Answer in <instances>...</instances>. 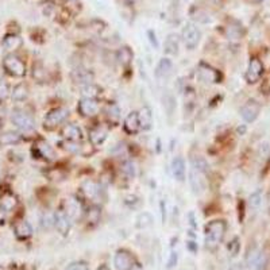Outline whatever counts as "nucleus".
<instances>
[{
    "label": "nucleus",
    "instance_id": "7ed1b4c3",
    "mask_svg": "<svg viewBox=\"0 0 270 270\" xmlns=\"http://www.w3.org/2000/svg\"><path fill=\"white\" fill-rule=\"evenodd\" d=\"M11 122L14 126L20 131L29 133L36 127V120L34 117L30 115L29 112L22 111V110H15L11 115Z\"/></svg>",
    "mask_w": 270,
    "mask_h": 270
},
{
    "label": "nucleus",
    "instance_id": "a211bd4d",
    "mask_svg": "<svg viewBox=\"0 0 270 270\" xmlns=\"http://www.w3.org/2000/svg\"><path fill=\"white\" fill-rule=\"evenodd\" d=\"M64 211L68 213V216L71 217L72 220H75V219L80 217V215H81V204H80L76 199H66L65 200Z\"/></svg>",
    "mask_w": 270,
    "mask_h": 270
},
{
    "label": "nucleus",
    "instance_id": "c9c22d12",
    "mask_svg": "<svg viewBox=\"0 0 270 270\" xmlns=\"http://www.w3.org/2000/svg\"><path fill=\"white\" fill-rule=\"evenodd\" d=\"M227 34L230 38H239L242 36V26L241 24H236V26H229L227 29Z\"/></svg>",
    "mask_w": 270,
    "mask_h": 270
},
{
    "label": "nucleus",
    "instance_id": "423d86ee",
    "mask_svg": "<svg viewBox=\"0 0 270 270\" xmlns=\"http://www.w3.org/2000/svg\"><path fill=\"white\" fill-rule=\"evenodd\" d=\"M197 77L199 80H201L203 82H210V84H215V82L220 81V73L212 68L210 65L207 64H200L199 68H197Z\"/></svg>",
    "mask_w": 270,
    "mask_h": 270
},
{
    "label": "nucleus",
    "instance_id": "0eeeda50",
    "mask_svg": "<svg viewBox=\"0 0 270 270\" xmlns=\"http://www.w3.org/2000/svg\"><path fill=\"white\" fill-rule=\"evenodd\" d=\"M264 73V65L258 58H251L246 71V81L249 84L257 82Z\"/></svg>",
    "mask_w": 270,
    "mask_h": 270
},
{
    "label": "nucleus",
    "instance_id": "c756f323",
    "mask_svg": "<svg viewBox=\"0 0 270 270\" xmlns=\"http://www.w3.org/2000/svg\"><path fill=\"white\" fill-rule=\"evenodd\" d=\"M82 191L87 197L89 199H96L100 193V188L99 185L94 181H87L84 185H82Z\"/></svg>",
    "mask_w": 270,
    "mask_h": 270
},
{
    "label": "nucleus",
    "instance_id": "a878e982",
    "mask_svg": "<svg viewBox=\"0 0 270 270\" xmlns=\"http://www.w3.org/2000/svg\"><path fill=\"white\" fill-rule=\"evenodd\" d=\"M18 206V200L17 197L11 193H7L4 194L3 197H1V201H0V208L3 210L4 212H10L12 211L15 207Z\"/></svg>",
    "mask_w": 270,
    "mask_h": 270
},
{
    "label": "nucleus",
    "instance_id": "c03bdc74",
    "mask_svg": "<svg viewBox=\"0 0 270 270\" xmlns=\"http://www.w3.org/2000/svg\"><path fill=\"white\" fill-rule=\"evenodd\" d=\"M174 261L177 262V252H172V258H171V261H169V268H172V266H173Z\"/></svg>",
    "mask_w": 270,
    "mask_h": 270
},
{
    "label": "nucleus",
    "instance_id": "4be33fe9",
    "mask_svg": "<svg viewBox=\"0 0 270 270\" xmlns=\"http://www.w3.org/2000/svg\"><path fill=\"white\" fill-rule=\"evenodd\" d=\"M20 141H22V135H19L15 131H8L0 135V146H11V145H17Z\"/></svg>",
    "mask_w": 270,
    "mask_h": 270
},
{
    "label": "nucleus",
    "instance_id": "f257e3e1",
    "mask_svg": "<svg viewBox=\"0 0 270 270\" xmlns=\"http://www.w3.org/2000/svg\"><path fill=\"white\" fill-rule=\"evenodd\" d=\"M226 222L224 220H212L206 226V247L208 250H216L222 243L226 234Z\"/></svg>",
    "mask_w": 270,
    "mask_h": 270
},
{
    "label": "nucleus",
    "instance_id": "4468645a",
    "mask_svg": "<svg viewBox=\"0 0 270 270\" xmlns=\"http://www.w3.org/2000/svg\"><path fill=\"white\" fill-rule=\"evenodd\" d=\"M189 182H191V187H192L196 194H200L206 188V184H204V180H203V173L194 171L193 168L189 172Z\"/></svg>",
    "mask_w": 270,
    "mask_h": 270
},
{
    "label": "nucleus",
    "instance_id": "e433bc0d",
    "mask_svg": "<svg viewBox=\"0 0 270 270\" xmlns=\"http://www.w3.org/2000/svg\"><path fill=\"white\" fill-rule=\"evenodd\" d=\"M10 95V87L4 80H0V101L4 100Z\"/></svg>",
    "mask_w": 270,
    "mask_h": 270
},
{
    "label": "nucleus",
    "instance_id": "4c0bfd02",
    "mask_svg": "<svg viewBox=\"0 0 270 270\" xmlns=\"http://www.w3.org/2000/svg\"><path fill=\"white\" fill-rule=\"evenodd\" d=\"M100 217V211L97 207H92L91 208V211L88 212V219L89 222H94V223H96L97 220H99Z\"/></svg>",
    "mask_w": 270,
    "mask_h": 270
},
{
    "label": "nucleus",
    "instance_id": "f3484780",
    "mask_svg": "<svg viewBox=\"0 0 270 270\" xmlns=\"http://www.w3.org/2000/svg\"><path fill=\"white\" fill-rule=\"evenodd\" d=\"M62 136H64L66 141H81L82 131L76 124H66L64 129H62Z\"/></svg>",
    "mask_w": 270,
    "mask_h": 270
},
{
    "label": "nucleus",
    "instance_id": "bb28decb",
    "mask_svg": "<svg viewBox=\"0 0 270 270\" xmlns=\"http://www.w3.org/2000/svg\"><path fill=\"white\" fill-rule=\"evenodd\" d=\"M36 149L38 150V153L41 157L46 159H54V152L52 146L45 141H38L36 143Z\"/></svg>",
    "mask_w": 270,
    "mask_h": 270
},
{
    "label": "nucleus",
    "instance_id": "2eb2a0df",
    "mask_svg": "<svg viewBox=\"0 0 270 270\" xmlns=\"http://www.w3.org/2000/svg\"><path fill=\"white\" fill-rule=\"evenodd\" d=\"M247 262H249V266H250V268H254L255 270H264L266 259H265V255L262 252L258 251L257 249H254L252 251L249 252Z\"/></svg>",
    "mask_w": 270,
    "mask_h": 270
},
{
    "label": "nucleus",
    "instance_id": "9b49d317",
    "mask_svg": "<svg viewBox=\"0 0 270 270\" xmlns=\"http://www.w3.org/2000/svg\"><path fill=\"white\" fill-rule=\"evenodd\" d=\"M78 112L81 114L82 116H95L99 112V104L96 99H81L77 107Z\"/></svg>",
    "mask_w": 270,
    "mask_h": 270
},
{
    "label": "nucleus",
    "instance_id": "6e6552de",
    "mask_svg": "<svg viewBox=\"0 0 270 270\" xmlns=\"http://www.w3.org/2000/svg\"><path fill=\"white\" fill-rule=\"evenodd\" d=\"M241 116L246 120L247 123L254 122L258 117L259 112H261V104L255 100H249L245 106L241 108Z\"/></svg>",
    "mask_w": 270,
    "mask_h": 270
},
{
    "label": "nucleus",
    "instance_id": "79ce46f5",
    "mask_svg": "<svg viewBox=\"0 0 270 270\" xmlns=\"http://www.w3.org/2000/svg\"><path fill=\"white\" fill-rule=\"evenodd\" d=\"M66 270H89V268L88 265L84 262H75V264L69 265Z\"/></svg>",
    "mask_w": 270,
    "mask_h": 270
},
{
    "label": "nucleus",
    "instance_id": "f03ea898",
    "mask_svg": "<svg viewBox=\"0 0 270 270\" xmlns=\"http://www.w3.org/2000/svg\"><path fill=\"white\" fill-rule=\"evenodd\" d=\"M4 71L14 77H23L26 75V65L22 59L15 54H8L3 59Z\"/></svg>",
    "mask_w": 270,
    "mask_h": 270
},
{
    "label": "nucleus",
    "instance_id": "58836bf2",
    "mask_svg": "<svg viewBox=\"0 0 270 270\" xmlns=\"http://www.w3.org/2000/svg\"><path fill=\"white\" fill-rule=\"evenodd\" d=\"M64 1L68 10H73V11H78L80 10V1L78 0H64Z\"/></svg>",
    "mask_w": 270,
    "mask_h": 270
},
{
    "label": "nucleus",
    "instance_id": "b1692460",
    "mask_svg": "<svg viewBox=\"0 0 270 270\" xmlns=\"http://www.w3.org/2000/svg\"><path fill=\"white\" fill-rule=\"evenodd\" d=\"M178 46H180V39L176 34H169L165 39V52L168 54L178 53Z\"/></svg>",
    "mask_w": 270,
    "mask_h": 270
},
{
    "label": "nucleus",
    "instance_id": "cd10ccee",
    "mask_svg": "<svg viewBox=\"0 0 270 270\" xmlns=\"http://www.w3.org/2000/svg\"><path fill=\"white\" fill-rule=\"evenodd\" d=\"M22 45V39L15 34H7L3 39V46L7 50H17Z\"/></svg>",
    "mask_w": 270,
    "mask_h": 270
},
{
    "label": "nucleus",
    "instance_id": "aec40b11",
    "mask_svg": "<svg viewBox=\"0 0 270 270\" xmlns=\"http://www.w3.org/2000/svg\"><path fill=\"white\" fill-rule=\"evenodd\" d=\"M14 231H15L17 238H19V239H27V238H30L33 235V227L26 220H20V222L15 224Z\"/></svg>",
    "mask_w": 270,
    "mask_h": 270
},
{
    "label": "nucleus",
    "instance_id": "20e7f679",
    "mask_svg": "<svg viewBox=\"0 0 270 270\" xmlns=\"http://www.w3.org/2000/svg\"><path fill=\"white\" fill-rule=\"evenodd\" d=\"M200 38H201V31L196 24L192 22L185 24V27L182 29V41H184V45L187 46V49L193 50L194 47L199 45Z\"/></svg>",
    "mask_w": 270,
    "mask_h": 270
},
{
    "label": "nucleus",
    "instance_id": "a19ab883",
    "mask_svg": "<svg viewBox=\"0 0 270 270\" xmlns=\"http://www.w3.org/2000/svg\"><path fill=\"white\" fill-rule=\"evenodd\" d=\"M42 226H43V229H50L52 226H54V216H52V215H43V217H42Z\"/></svg>",
    "mask_w": 270,
    "mask_h": 270
},
{
    "label": "nucleus",
    "instance_id": "473e14b6",
    "mask_svg": "<svg viewBox=\"0 0 270 270\" xmlns=\"http://www.w3.org/2000/svg\"><path fill=\"white\" fill-rule=\"evenodd\" d=\"M191 164H192V168H193L194 171L200 172L203 174L208 172V164H207V161L203 157H193V158L191 159Z\"/></svg>",
    "mask_w": 270,
    "mask_h": 270
},
{
    "label": "nucleus",
    "instance_id": "1a4fd4ad",
    "mask_svg": "<svg viewBox=\"0 0 270 270\" xmlns=\"http://www.w3.org/2000/svg\"><path fill=\"white\" fill-rule=\"evenodd\" d=\"M72 219L68 216V213L64 210H59L54 213V226L58 230V232L62 235H66L71 230Z\"/></svg>",
    "mask_w": 270,
    "mask_h": 270
},
{
    "label": "nucleus",
    "instance_id": "ddd939ff",
    "mask_svg": "<svg viewBox=\"0 0 270 270\" xmlns=\"http://www.w3.org/2000/svg\"><path fill=\"white\" fill-rule=\"evenodd\" d=\"M124 131L127 134H136L141 130V124H139V116L138 112H130L129 115L126 116L123 123Z\"/></svg>",
    "mask_w": 270,
    "mask_h": 270
},
{
    "label": "nucleus",
    "instance_id": "f8f14e48",
    "mask_svg": "<svg viewBox=\"0 0 270 270\" xmlns=\"http://www.w3.org/2000/svg\"><path fill=\"white\" fill-rule=\"evenodd\" d=\"M72 80L78 84V85H87V84H92L94 81V73L88 69H82V68H78V69H75L72 72Z\"/></svg>",
    "mask_w": 270,
    "mask_h": 270
},
{
    "label": "nucleus",
    "instance_id": "ea45409f",
    "mask_svg": "<svg viewBox=\"0 0 270 270\" xmlns=\"http://www.w3.org/2000/svg\"><path fill=\"white\" fill-rule=\"evenodd\" d=\"M49 174L47 177L50 178V180H62L64 178V173L59 171V169H52L50 172H47Z\"/></svg>",
    "mask_w": 270,
    "mask_h": 270
},
{
    "label": "nucleus",
    "instance_id": "5701e85b",
    "mask_svg": "<svg viewBox=\"0 0 270 270\" xmlns=\"http://www.w3.org/2000/svg\"><path fill=\"white\" fill-rule=\"evenodd\" d=\"M133 57H134V53L131 52L130 47L123 46L117 50L116 59L120 64L123 65V66H129V65L131 64V61H133Z\"/></svg>",
    "mask_w": 270,
    "mask_h": 270
},
{
    "label": "nucleus",
    "instance_id": "09e8293b",
    "mask_svg": "<svg viewBox=\"0 0 270 270\" xmlns=\"http://www.w3.org/2000/svg\"><path fill=\"white\" fill-rule=\"evenodd\" d=\"M255 1H264V0H255Z\"/></svg>",
    "mask_w": 270,
    "mask_h": 270
},
{
    "label": "nucleus",
    "instance_id": "72a5a7b5",
    "mask_svg": "<svg viewBox=\"0 0 270 270\" xmlns=\"http://www.w3.org/2000/svg\"><path fill=\"white\" fill-rule=\"evenodd\" d=\"M120 171L127 178H134L136 169H135V165L133 161H124L122 166H120Z\"/></svg>",
    "mask_w": 270,
    "mask_h": 270
},
{
    "label": "nucleus",
    "instance_id": "37998d69",
    "mask_svg": "<svg viewBox=\"0 0 270 270\" xmlns=\"http://www.w3.org/2000/svg\"><path fill=\"white\" fill-rule=\"evenodd\" d=\"M147 36H149V39L152 42V45L154 47H158V42H157V37H155V33H154L153 30H149L147 31Z\"/></svg>",
    "mask_w": 270,
    "mask_h": 270
},
{
    "label": "nucleus",
    "instance_id": "39448f33",
    "mask_svg": "<svg viewBox=\"0 0 270 270\" xmlns=\"http://www.w3.org/2000/svg\"><path fill=\"white\" fill-rule=\"evenodd\" d=\"M69 115V111L64 108V107H58V108H54L52 111L47 112V115L45 116V127L46 129H54L61 123H64L65 119Z\"/></svg>",
    "mask_w": 270,
    "mask_h": 270
},
{
    "label": "nucleus",
    "instance_id": "c85d7f7f",
    "mask_svg": "<svg viewBox=\"0 0 270 270\" xmlns=\"http://www.w3.org/2000/svg\"><path fill=\"white\" fill-rule=\"evenodd\" d=\"M100 92V88L97 85H95L94 82L92 84H87V85H82L81 87V95L82 99H96Z\"/></svg>",
    "mask_w": 270,
    "mask_h": 270
},
{
    "label": "nucleus",
    "instance_id": "6ab92c4d",
    "mask_svg": "<svg viewBox=\"0 0 270 270\" xmlns=\"http://www.w3.org/2000/svg\"><path fill=\"white\" fill-rule=\"evenodd\" d=\"M172 173L177 181L185 180V162L181 157H176L172 162Z\"/></svg>",
    "mask_w": 270,
    "mask_h": 270
},
{
    "label": "nucleus",
    "instance_id": "7c9ffc66",
    "mask_svg": "<svg viewBox=\"0 0 270 270\" xmlns=\"http://www.w3.org/2000/svg\"><path fill=\"white\" fill-rule=\"evenodd\" d=\"M12 99L15 101H23L29 96V89L24 84H18L15 88L12 89Z\"/></svg>",
    "mask_w": 270,
    "mask_h": 270
},
{
    "label": "nucleus",
    "instance_id": "a18cd8bd",
    "mask_svg": "<svg viewBox=\"0 0 270 270\" xmlns=\"http://www.w3.org/2000/svg\"><path fill=\"white\" fill-rule=\"evenodd\" d=\"M129 270H143V269H142V266L138 264V262H134V264H133V266H131Z\"/></svg>",
    "mask_w": 270,
    "mask_h": 270
},
{
    "label": "nucleus",
    "instance_id": "f704fd0d",
    "mask_svg": "<svg viewBox=\"0 0 270 270\" xmlns=\"http://www.w3.org/2000/svg\"><path fill=\"white\" fill-rule=\"evenodd\" d=\"M261 203H262V193H261V191H257V192H254V193L250 196L249 204H250V207H251L252 210H257V208L261 206Z\"/></svg>",
    "mask_w": 270,
    "mask_h": 270
},
{
    "label": "nucleus",
    "instance_id": "9d476101",
    "mask_svg": "<svg viewBox=\"0 0 270 270\" xmlns=\"http://www.w3.org/2000/svg\"><path fill=\"white\" fill-rule=\"evenodd\" d=\"M115 266H116L117 270H129L133 264H134V257L131 255V252L127 251V250H119V251L115 254Z\"/></svg>",
    "mask_w": 270,
    "mask_h": 270
},
{
    "label": "nucleus",
    "instance_id": "393cba45",
    "mask_svg": "<svg viewBox=\"0 0 270 270\" xmlns=\"http://www.w3.org/2000/svg\"><path fill=\"white\" fill-rule=\"evenodd\" d=\"M107 138V130L103 127H95L89 131V139L94 145H101L106 141Z\"/></svg>",
    "mask_w": 270,
    "mask_h": 270
},
{
    "label": "nucleus",
    "instance_id": "2f4dec72",
    "mask_svg": "<svg viewBox=\"0 0 270 270\" xmlns=\"http://www.w3.org/2000/svg\"><path fill=\"white\" fill-rule=\"evenodd\" d=\"M107 117H108V120L111 122V123L116 124L119 122V119H120V108L116 106V104H110V106L107 107Z\"/></svg>",
    "mask_w": 270,
    "mask_h": 270
},
{
    "label": "nucleus",
    "instance_id": "49530a36",
    "mask_svg": "<svg viewBox=\"0 0 270 270\" xmlns=\"http://www.w3.org/2000/svg\"><path fill=\"white\" fill-rule=\"evenodd\" d=\"M1 127H3V119L0 117V130H1Z\"/></svg>",
    "mask_w": 270,
    "mask_h": 270
},
{
    "label": "nucleus",
    "instance_id": "dca6fc26",
    "mask_svg": "<svg viewBox=\"0 0 270 270\" xmlns=\"http://www.w3.org/2000/svg\"><path fill=\"white\" fill-rule=\"evenodd\" d=\"M173 72V64L169 58H162L157 65L155 69V77L158 80H166L168 77L171 76Z\"/></svg>",
    "mask_w": 270,
    "mask_h": 270
},
{
    "label": "nucleus",
    "instance_id": "de8ad7c7",
    "mask_svg": "<svg viewBox=\"0 0 270 270\" xmlns=\"http://www.w3.org/2000/svg\"><path fill=\"white\" fill-rule=\"evenodd\" d=\"M99 270H108V268H107V266H101Z\"/></svg>",
    "mask_w": 270,
    "mask_h": 270
},
{
    "label": "nucleus",
    "instance_id": "412c9836",
    "mask_svg": "<svg viewBox=\"0 0 270 270\" xmlns=\"http://www.w3.org/2000/svg\"><path fill=\"white\" fill-rule=\"evenodd\" d=\"M139 116V124H141L142 130H150L152 124H153V114L149 107H143L141 111L138 112Z\"/></svg>",
    "mask_w": 270,
    "mask_h": 270
}]
</instances>
